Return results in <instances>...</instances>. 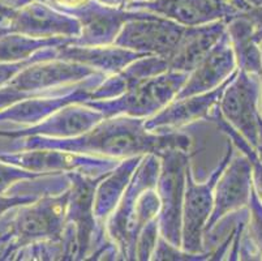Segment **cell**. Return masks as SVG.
Segmentation results:
<instances>
[{
	"label": "cell",
	"mask_w": 262,
	"mask_h": 261,
	"mask_svg": "<svg viewBox=\"0 0 262 261\" xmlns=\"http://www.w3.org/2000/svg\"><path fill=\"white\" fill-rule=\"evenodd\" d=\"M145 119L119 115L104 118L86 132L73 137L55 138L45 136L7 138L0 144V152L32 149H56L80 154L124 159L144 154L159 155L167 149L188 150L192 140L185 133L153 132L144 127Z\"/></svg>",
	"instance_id": "obj_1"
},
{
	"label": "cell",
	"mask_w": 262,
	"mask_h": 261,
	"mask_svg": "<svg viewBox=\"0 0 262 261\" xmlns=\"http://www.w3.org/2000/svg\"><path fill=\"white\" fill-rule=\"evenodd\" d=\"M159 167L158 155L145 154L123 197L104 222L107 238L118 248L120 260H135L136 242L141 230L158 215L161 204L156 187Z\"/></svg>",
	"instance_id": "obj_2"
},
{
	"label": "cell",
	"mask_w": 262,
	"mask_h": 261,
	"mask_svg": "<svg viewBox=\"0 0 262 261\" xmlns=\"http://www.w3.org/2000/svg\"><path fill=\"white\" fill-rule=\"evenodd\" d=\"M188 78L187 72L167 71L142 81L121 95L108 99H88L81 104L102 112L104 118L127 115L147 119L178 95Z\"/></svg>",
	"instance_id": "obj_3"
},
{
	"label": "cell",
	"mask_w": 262,
	"mask_h": 261,
	"mask_svg": "<svg viewBox=\"0 0 262 261\" xmlns=\"http://www.w3.org/2000/svg\"><path fill=\"white\" fill-rule=\"evenodd\" d=\"M159 159L161 167L156 187L161 204L157 215L159 235L182 248L185 171L190 157L185 150L167 149L159 155Z\"/></svg>",
	"instance_id": "obj_4"
},
{
	"label": "cell",
	"mask_w": 262,
	"mask_h": 261,
	"mask_svg": "<svg viewBox=\"0 0 262 261\" xmlns=\"http://www.w3.org/2000/svg\"><path fill=\"white\" fill-rule=\"evenodd\" d=\"M235 154V148L231 140L227 144L225 155L219 161L210 176L202 183L194 180L192 166L188 165L185 171V191L183 203L182 250L189 253L206 252L204 247V230L213 210L214 188L226 165Z\"/></svg>",
	"instance_id": "obj_5"
},
{
	"label": "cell",
	"mask_w": 262,
	"mask_h": 261,
	"mask_svg": "<svg viewBox=\"0 0 262 261\" xmlns=\"http://www.w3.org/2000/svg\"><path fill=\"white\" fill-rule=\"evenodd\" d=\"M68 197L70 190L59 195L43 196L34 203L15 208L12 221L15 253L34 242L61 240Z\"/></svg>",
	"instance_id": "obj_6"
},
{
	"label": "cell",
	"mask_w": 262,
	"mask_h": 261,
	"mask_svg": "<svg viewBox=\"0 0 262 261\" xmlns=\"http://www.w3.org/2000/svg\"><path fill=\"white\" fill-rule=\"evenodd\" d=\"M0 161L40 174L81 172L92 178H103L121 159L66 150L32 149L0 152Z\"/></svg>",
	"instance_id": "obj_7"
},
{
	"label": "cell",
	"mask_w": 262,
	"mask_h": 261,
	"mask_svg": "<svg viewBox=\"0 0 262 261\" xmlns=\"http://www.w3.org/2000/svg\"><path fill=\"white\" fill-rule=\"evenodd\" d=\"M80 32L77 18L42 0H32L24 6L11 8L0 24V35L16 33L34 38H76Z\"/></svg>",
	"instance_id": "obj_8"
},
{
	"label": "cell",
	"mask_w": 262,
	"mask_h": 261,
	"mask_svg": "<svg viewBox=\"0 0 262 261\" xmlns=\"http://www.w3.org/2000/svg\"><path fill=\"white\" fill-rule=\"evenodd\" d=\"M258 76L237 69L218 104L222 118L236 129L253 149L258 138Z\"/></svg>",
	"instance_id": "obj_9"
},
{
	"label": "cell",
	"mask_w": 262,
	"mask_h": 261,
	"mask_svg": "<svg viewBox=\"0 0 262 261\" xmlns=\"http://www.w3.org/2000/svg\"><path fill=\"white\" fill-rule=\"evenodd\" d=\"M185 26L153 13H144L123 25L114 45L145 55L168 57L176 49Z\"/></svg>",
	"instance_id": "obj_10"
},
{
	"label": "cell",
	"mask_w": 262,
	"mask_h": 261,
	"mask_svg": "<svg viewBox=\"0 0 262 261\" xmlns=\"http://www.w3.org/2000/svg\"><path fill=\"white\" fill-rule=\"evenodd\" d=\"M106 73L98 72L78 84L72 92L56 95H39L26 98L0 110V128L28 127L49 118L58 110L72 104H81L90 99L93 90L106 78Z\"/></svg>",
	"instance_id": "obj_11"
},
{
	"label": "cell",
	"mask_w": 262,
	"mask_h": 261,
	"mask_svg": "<svg viewBox=\"0 0 262 261\" xmlns=\"http://www.w3.org/2000/svg\"><path fill=\"white\" fill-rule=\"evenodd\" d=\"M66 13L80 23V35L73 38L71 45L77 46H110L114 45L125 23L140 17L144 12L128 11L120 7L108 6L99 0H92L80 8Z\"/></svg>",
	"instance_id": "obj_12"
},
{
	"label": "cell",
	"mask_w": 262,
	"mask_h": 261,
	"mask_svg": "<svg viewBox=\"0 0 262 261\" xmlns=\"http://www.w3.org/2000/svg\"><path fill=\"white\" fill-rule=\"evenodd\" d=\"M124 8L157 14L183 26L204 25L218 20L228 23L240 16L235 7L222 0H144L133 2Z\"/></svg>",
	"instance_id": "obj_13"
},
{
	"label": "cell",
	"mask_w": 262,
	"mask_h": 261,
	"mask_svg": "<svg viewBox=\"0 0 262 261\" xmlns=\"http://www.w3.org/2000/svg\"><path fill=\"white\" fill-rule=\"evenodd\" d=\"M253 187V166L245 154L232 155L214 188L213 210L205 226L204 235L209 233L223 217L248 207Z\"/></svg>",
	"instance_id": "obj_14"
},
{
	"label": "cell",
	"mask_w": 262,
	"mask_h": 261,
	"mask_svg": "<svg viewBox=\"0 0 262 261\" xmlns=\"http://www.w3.org/2000/svg\"><path fill=\"white\" fill-rule=\"evenodd\" d=\"M102 112L84 104H72L58 110L49 118L28 127L0 128V138H16L26 136L66 138L81 135L103 121Z\"/></svg>",
	"instance_id": "obj_15"
},
{
	"label": "cell",
	"mask_w": 262,
	"mask_h": 261,
	"mask_svg": "<svg viewBox=\"0 0 262 261\" xmlns=\"http://www.w3.org/2000/svg\"><path fill=\"white\" fill-rule=\"evenodd\" d=\"M237 69L223 84L201 94L175 98L156 115L145 119L144 127L153 132H173L199 121H208L211 111L218 106L227 84L232 80Z\"/></svg>",
	"instance_id": "obj_16"
},
{
	"label": "cell",
	"mask_w": 262,
	"mask_h": 261,
	"mask_svg": "<svg viewBox=\"0 0 262 261\" xmlns=\"http://www.w3.org/2000/svg\"><path fill=\"white\" fill-rule=\"evenodd\" d=\"M99 71L76 62L52 59L34 63L20 71L8 85L28 93H43L78 83Z\"/></svg>",
	"instance_id": "obj_17"
},
{
	"label": "cell",
	"mask_w": 262,
	"mask_h": 261,
	"mask_svg": "<svg viewBox=\"0 0 262 261\" xmlns=\"http://www.w3.org/2000/svg\"><path fill=\"white\" fill-rule=\"evenodd\" d=\"M236 69V57L226 28V33L219 38L213 49L188 73L187 81L175 98L210 92L225 83Z\"/></svg>",
	"instance_id": "obj_18"
},
{
	"label": "cell",
	"mask_w": 262,
	"mask_h": 261,
	"mask_svg": "<svg viewBox=\"0 0 262 261\" xmlns=\"http://www.w3.org/2000/svg\"><path fill=\"white\" fill-rule=\"evenodd\" d=\"M227 23L213 21L197 26H185L182 39L167 59L170 71L189 73L226 33Z\"/></svg>",
	"instance_id": "obj_19"
},
{
	"label": "cell",
	"mask_w": 262,
	"mask_h": 261,
	"mask_svg": "<svg viewBox=\"0 0 262 261\" xmlns=\"http://www.w3.org/2000/svg\"><path fill=\"white\" fill-rule=\"evenodd\" d=\"M167 71L170 69L166 57L144 55L128 64L121 71L106 76V78L93 90L90 99H108L119 97L127 90L141 84L142 81Z\"/></svg>",
	"instance_id": "obj_20"
},
{
	"label": "cell",
	"mask_w": 262,
	"mask_h": 261,
	"mask_svg": "<svg viewBox=\"0 0 262 261\" xmlns=\"http://www.w3.org/2000/svg\"><path fill=\"white\" fill-rule=\"evenodd\" d=\"M145 54L136 52L132 50L123 49L116 45L110 46H77V45H64L58 49L56 59L92 67L107 76L114 75L116 72L135 62L136 59L144 56Z\"/></svg>",
	"instance_id": "obj_21"
},
{
	"label": "cell",
	"mask_w": 262,
	"mask_h": 261,
	"mask_svg": "<svg viewBox=\"0 0 262 261\" xmlns=\"http://www.w3.org/2000/svg\"><path fill=\"white\" fill-rule=\"evenodd\" d=\"M144 155L124 158L116 165L115 169L111 170L98 182L95 187L93 207H94L95 221L99 229L104 230V222L123 197L124 191L129 184L133 172L137 169Z\"/></svg>",
	"instance_id": "obj_22"
},
{
	"label": "cell",
	"mask_w": 262,
	"mask_h": 261,
	"mask_svg": "<svg viewBox=\"0 0 262 261\" xmlns=\"http://www.w3.org/2000/svg\"><path fill=\"white\" fill-rule=\"evenodd\" d=\"M227 34L236 57L237 69L258 76L262 72V30L245 16L227 23Z\"/></svg>",
	"instance_id": "obj_23"
},
{
	"label": "cell",
	"mask_w": 262,
	"mask_h": 261,
	"mask_svg": "<svg viewBox=\"0 0 262 261\" xmlns=\"http://www.w3.org/2000/svg\"><path fill=\"white\" fill-rule=\"evenodd\" d=\"M73 38L52 37L34 38L29 35L2 34L0 35V63H16L26 61L39 50L47 47H59L72 43Z\"/></svg>",
	"instance_id": "obj_24"
},
{
	"label": "cell",
	"mask_w": 262,
	"mask_h": 261,
	"mask_svg": "<svg viewBox=\"0 0 262 261\" xmlns=\"http://www.w3.org/2000/svg\"><path fill=\"white\" fill-rule=\"evenodd\" d=\"M13 260H67L63 240H39L21 247Z\"/></svg>",
	"instance_id": "obj_25"
},
{
	"label": "cell",
	"mask_w": 262,
	"mask_h": 261,
	"mask_svg": "<svg viewBox=\"0 0 262 261\" xmlns=\"http://www.w3.org/2000/svg\"><path fill=\"white\" fill-rule=\"evenodd\" d=\"M248 221L245 238L251 243L253 250L262 258V200L256 191V187H252L251 197L248 203Z\"/></svg>",
	"instance_id": "obj_26"
},
{
	"label": "cell",
	"mask_w": 262,
	"mask_h": 261,
	"mask_svg": "<svg viewBox=\"0 0 262 261\" xmlns=\"http://www.w3.org/2000/svg\"><path fill=\"white\" fill-rule=\"evenodd\" d=\"M59 47H47V49L39 50L26 61L16 62V63H0V88L8 85L9 81L15 77L18 72L23 71L24 68H26L30 64L56 59Z\"/></svg>",
	"instance_id": "obj_27"
},
{
	"label": "cell",
	"mask_w": 262,
	"mask_h": 261,
	"mask_svg": "<svg viewBox=\"0 0 262 261\" xmlns=\"http://www.w3.org/2000/svg\"><path fill=\"white\" fill-rule=\"evenodd\" d=\"M151 260H183V261H202L210 260V252L202 253H189L187 251L182 250L180 247H175L173 244L167 242L164 238L159 235L157 242L156 250H154Z\"/></svg>",
	"instance_id": "obj_28"
},
{
	"label": "cell",
	"mask_w": 262,
	"mask_h": 261,
	"mask_svg": "<svg viewBox=\"0 0 262 261\" xmlns=\"http://www.w3.org/2000/svg\"><path fill=\"white\" fill-rule=\"evenodd\" d=\"M81 81L75 84H70V85L60 86V88H56V89L49 90V92L43 93H28L23 92V90H18L16 88L11 85H6L0 88V110L6 109V107L11 106V105L16 104L18 101L26 99V98L32 97H39V95H56V94H64V93L72 92L73 89H76Z\"/></svg>",
	"instance_id": "obj_29"
},
{
	"label": "cell",
	"mask_w": 262,
	"mask_h": 261,
	"mask_svg": "<svg viewBox=\"0 0 262 261\" xmlns=\"http://www.w3.org/2000/svg\"><path fill=\"white\" fill-rule=\"evenodd\" d=\"M159 238V227L158 221L153 219L150 221L144 229L141 230L137 242H136V253L135 260H151L154 250H156L157 242Z\"/></svg>",
	"instance_id": "obj_30"
},
{
	"label": "cell",
	"mask_w": 262,
	"mask_h": 261,
	"mask_svg": "<svg viewBox=\"0 0 262 261\" xmlns=\"http://www.w3.org/2000/svg\"><path fill=\"white\" fill-rule=\"evenodd\" d=\"M40 175H45V174L29 171V170L21 169L15 165L0 161V193L7 192L12 186H15L18 182L37 178Z\"/></svg>",
	"instance_id": "obj_31"
},
{
	"label": "cell",
	"mask_w": 262,
	"mask_h": 261,
	"mask_svg": "<svg viewBox=\"0 0 262 261\" xmlns=\"http://www.w3.org/2000/svg\"><path fill=\"white\" fill-rule=\"evenodd\" d=\"M13 212L15 209L9 210L8 213L0 217V260L9 261L13 260L15 248H13Z\"/></svg>",
	"instance_id": "obj_32"
},
{
	"label": "cell",
	"mask_w": 262,
	"mask_h": 261,
	"mask_svg": "<svg viewBox=\"0 0 262 261\" xmlns=\"http://www.w3.org/2000/svg\"><path fill=\"white\" fill-rule=\"evenodd\" d=\"M37 200L38 197H34V196L21 195V193L11 192V191L0 193V217H3L9 210L21 207V205L30 204Z\"/></svg>",
	"instance_id": "obj_33"
},
{
	"label": "cell",
	"mask_w": 262,
	"mask_h": 261,
	"mask_svg": "<svg viewBox=\"0 0 262 261\" xmlns=\"http://www.w3.org/2000/svg\"><path fill=\"white\" fill-rule=\"evenodd\" d=\"M245 155H247L252 162V166H253V184L254 187H256L257 193H258V196L262 200V165L259 164L258 158H257V154L254 150Z\"/></svg>",
	"instance_id": "obj_34"
},
{
	"label": "cell",
	"mask_w": 262,
	"mask_h": 261,
	"mask_svg": "<svg viewBox=\"0 0 262 261\" xmlns=\"http://www.w3.org/2000/svg\"><path fill=\"white\" fill-rule=\"evenodd\" d=\"M42 2L50 4V6L54 7V8L67 12L71 11V9L80 8V7L85 6V4L92 2V0H42Z\"/></svg>",
	"instance_id": "obj_35"
},
{
	"label": "cell",
	"mask_w": 262,
	"mask_h": 261,
	"mask_svg": "<svg viewBox=\"0 0 262 261\" xmlns=\"http://www.w3.org/2000/svg\"><path fill=\"white\" fill-rule=\"evenodd\" d=\"M249 20L253 21L257 26L262 30V6L261 7H252L245 14H243Z\"/></svg>",
	"instance_id": "obj_36"
},
{
	"label": "cell",
	"mask_w": 262,
	"mask_h": 261,
	"mask_svg": "<svg viewBox=\"0 0 262 261\" xmlns=\"http://www.w3.org/2000/svg\"><path fill=\"white\" fill-rule=\"evenodd\" d=\"M256 150L257 158H258L259 164L262 165V118L261 115L258 116V138H257V145L254 148Z\"/></svg>",
	"instance_id": "obj_37"
},
{
	"label": "cell",
	"mask_w": 262,
	"mask_h": 261,
	"mask_svg": "<svg viewBox=\"0 0 262 261\" xmlns=\"http://www.w3.org/2000/svg\"><path fill=\"white\" fill-rule=\"evenodd\" d=\"M101 3L108 4V6L114 7H120V8H124L127 4L133 3V2H144V0H99Z\"/></svg>",
	"instance_id": "obj_38"
},
{
	"label": "cell",
	"mask_w": 262,
	"mask_h": 261,
	"mask_svg": "<svg viewBox=\"0 0 262 261\" xmlns=\"http://www.w3.org/2000/svg\"><path fill=\"white\" fill-rule=\"evenodd\" d=\"M258 81H259V101H258V111L262 118V72L258 75Z\"/></svg>",
	"instance_id": "obj_39"
},
{
	"label": "cell",
	"mask_w": 262,
	"mask_h": 261,
	"mask_svg": "<svg viewBox=\"0 0 262 261\" xmlns=\"http://www.w3.org/2000/svg\"><path fill=\"white\" fill-rule=\"evenodd\" d=\"M247 2L251 4L252 7H261L262 6V0H247Z\"/></svg>",
	"instance_id": "obj_40"
},
{
	"label": "cell",
	"mask_w": 262,
	"mask_h": 261,
	"mask_svg": "<svg viewBox=\"0 0 262 261\" xmlns=\"http://www.w3.org/2000/svg\"><path fill=\"white\" fill-rule=\"evenodd\" d=\"M0 2H6V3H9V4H11L12 2H13V0H0Z\"/></svg>",
	"instance_id": "obj_41"
},
{
	"label": "cell",
	"mask_w": 262,
	"mask_h": 261,
	"mask_svg": "<svg viewBox=\"0 0 262 261\" xmlns=\"http://www.w3.org/2000/svg\"><path fill=\"white\" fill-rule=\"evenodd\" d=\"M4 3H6V2H0V7L3 6V4H4Z\"/></svg>",
	"instance_id": "obj_42"
}]
</instances>
